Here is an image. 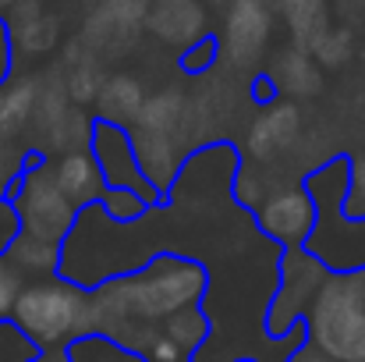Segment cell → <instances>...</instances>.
I'll use <instances>...</instances> for the list:
<instances>
[{
    "instance_id": "19",
    "label": "cell",
    "mask_w": 365,
    "mask_h": 362,
    "mask_svg": "<svg viewBox=\"0 0 365 362\" xmlns=\"http://www.w3.org/2000/svg\"><path fill=\"white\" fill-rule=\"evenodd\" d=\"M4 256L21 270L25 281H32V277H50V273H57L61 245L43 241V238H32V235H21V231H18V238L11 241V248H7Z\"/></svg>"
},
{
    "instance_id": "25",
    "label": "cell",
    "mask_w": 365,
    "mask_h": 362,
    "mask_svg": "<svg viewBox=\"0 0 365 362\" xmlns=\"http://www.w3.org/2000/svg\"><path fill=\"white\" fill-rule=\"evenodd\" d=\"M220 61V39L213 32H202L199 39H192L188 46H181V57H178V68L185 75H206L213 71Z\"/></svg>"
},
{
    "instance_id": "11",
    "label": "cell",
    "mask_w": 365,
    "mask_h": 362,
    "mask_svg": "<svg viewBox=\"0 0 365 362\" xmlns=\"http://www.w3.org/2000/svg\"><path fill=\"white\" fill-rule=\"evenodd\" d=\"M298 131H302V114L294 104H266L262 114L248 128L245 153L252 160H273L294 146Z\"/></svg>"
},
{
    "instance_id": "1",
    "label": "cell",
    "mask_w": 365,
    "mask_h": 362,
    "mask_svg": "<svg viewBox=\"0 0 365 362\" xmlns=\"http://www.w3.org/2000/svg\"><path fill=\"white\" fill-rule=\"evenodd\" d=\"M210 270L178 252H156L142 266L89 288V334L110 338L124 323H163L170 313L202 306Z\"/></svg>"
},
{
    "instance_id": "16",
    "label": "cell",
    "mask_w": 365,
    "mask_h": 362,
    "mask_svg": "<svg viewBox=\"0 0 365 362\" xmlns=\"http://www.w3.org/2000/svg\"><path fill=\"white\" fill-rule=\"evenodd\" d=\"M142 100H145V93H142V82L135 75H110V79H103V86H100V93H96L93 104L100 107L96 118L131 128Z\"/></svg>"
},
{
    "instance_id": "36",
    "label": "cell",
    "mask_w": 365,
    "mask_h": 362,
    "mask_svg": "<svg viewBox=\"0 0 365 362\" xmlns=\"http://www.w3.org/2000/svg\"><path fill=\"white\" fill-rule=\"evenodd\" d=\"M355 277H359V281H362V288H365V270H359V273H355Z\"/></svg>"
},
{
    "instance_id": "4",
    "label": "cell",
    "mask_w": 365,
    "mask_h": 362,
    "mask_svg": "<svg viewBox=\"0 0 365 362\" xmlns=\"http://www.w3.org/2000/svg\"><path fill=\"white\" fill-rule=\"evenodd\" d=\"M305 341L334 362L365 359V288L355 273H327L305 316Z\"/></svg>"
},
{
    "instance_id": "20",
    "label": "cell",
    "mask_w": 365,
    "mask_h": 362,
    "mask_svg": "<svg viewBox=\"0 0 365 362\" xmlns=\"http://www.w3.org/2000/svg\"><path fill=\"white\" fill-rule=\"evenodd\" d=\"M160 331H163V334L185 352V356H195V352L210 341V334H213V320L206 316L202 306H188V309L170 313V316L160 323Z\"/></svg>"
},
{
    "instance_id": "23",
    "label": "cell",
    "mask_w": 365,
    "mask_h": 362,
    "mask_svg": "<svg viewBox=\"0 0 365 362\" xmlns=\"http://www.w3.org/2000/svg\"><path fill=\"white\" fill-rule=\"evenodd\" d=\"M100 213L110 221V224H142V217L153 210L142 196H135L131 188H103V196H100Z\"/></svg>"
},
{
    "instance_id": "9",
    "label": "cell",
    "mask_w": 365,
    "mask_h": 362,
    "mask_svg": "<svg viewBox=\"0 0 365 362\" xmlns=\"http://www.w3.org/2000/svg\"><path fill=\"white\" fill-rule=\"evenodd\" d=\"M269 29H273L269 0H231L227 4L224 36H217L220 39V54L235 68H245V64L259 61V54L269 43Z\"/></svg>"
},
{
    "instance_id": "28",
    "label": "cell",
    "mask_w": 365,
    "mask_h": 362,
    "mask_svg": "<svg viewBox=\"0 0 365 362\" xmlns=\"http://www.w3.org/2000/svg\"><path fill=\"white\" fill-rule=\"evenodd\" d=\"M21 284H25L21 270L0 252V323L11 320V309H14V298H18Z\"/></svg>"
},
{
    "instance_id": "31",
    "label": "cell",
    "mask_w": 365,
    "mask_h": 362,
    "mask_svg": "<svg viewBox=\"0 0 365 362\" xmlns=\"http://www.w3.org/2000/svg\"><path fill=\"white\" fill-rule=\"evenodd\" d=\"M21 231V221H18V210L11 203V196H0V252L11 248V241L18 238Z\"/></svg>"
},
{
    "instance_id": "12",
    "label": "cell",
    "mask_w": 365,
    "mask_h": 362,
    "mask_svg": "<svg viewBox=\"0 0 365 362\" xmlns=\"http://www.w3.org/2000/svg\"><path fill=\"white\" fill-rule=\"evenodd\" d=\"M50 167H53V178H57L61 192L71 199L75 210H86V206L100 203L107 185H103V174H100V167H96V160H93V153L86 146L64 149L57 156V164H50Z\"/></svg>"
},
{
    "instance_id": "32",
    "label": "cell",
    "mask_w": 365,
    "mask_h": 362,
    "mask_svg": "<svg viewBox=\"0 0 365 362\" xmlns=\"http://www.w3.org/2000/svg\"><path fill=\"white\" fill-rule=\"evenodd\" d=\"M14 39H11V29H7V21L0 18V82L14 71Z\"/></svg>"
},
{
    "instance_id": "13",
    "label": "cell",
    "mask_w": 365,
    "mask_h": 362,
    "mask_svg": "<svg viewBox=\"0 0 365 362\" xmlns=\"http://www.w3.org/2000/svg\"><path fill=\"white\" fill-rule=\"evenodd\" d=\"M145 25L174 46H188L206 32V11L199 0H153L145 11Z\"/></svg>"
},
{
    "instance_id": "5",
    "label": "cell",
    "mask_w": 365,
    "mask_h": 362,
    "mask_svg": "<svg viewBox=\"0 0 365 362\" xmlns=\"http://www.w3.org/2000/svg\"><path fill=\"white\" fill-rule=\"evenodd\" d=\"M7 196H11V203H14V210H18L21 235L64 245L68 231L75 228L78 210H75L71 199L61 192V185H57V178H53V167H50V160H46L43 153L29 149L25 171H21V178L14 181V188H11Z\"/></svg>"
},
{
    "instance_id": "10",
    "label": "cell",
    "mask_w": 365,
    "mask_h": 362,
    "mask_svg": "<svg viewBox=\"0 0 365 362\" xmlns=\"http://www.w3.org/2000/svg\"><path fill=\"white\" fill-rule=\"evenodd\" d=\"M128 131H131V149H135L138 171L149 181V188L156 192V199L163 203L170 196V188H174L188 153L170 135H149V131H135V128H128Z\"/></svg>"
},
{
    "instance_id": "6",
    "label": "cell",
    "mask_w": 365,
    "mask_h": 362,
    "mask_svg": "<svg viewBox=\"0 0 365 362\" xmlns=\"http://www.w3.org/2000/svg\"><path fill=\"white\" fill-rule=\"evenodd\" d=\"M327 266L309 256L302 245L294 248H284L280 252V263H277V288L266 302V313H262V334L266 338H284L294 323H302L309 302L316 298L319 284L327 281Z\"/></svg>"
},
{
    "instance_id": "37",
    "label": "cell",
    "mask_w": 365,
    "mask_h": 362,
    "mask_svg": "<svg viewBox=\"0 0 365 362\" xmlns=\"http://www.w3.org/2000/svg\"><path fill=\"white\" fill-rule=\"evenodd\" d=\"M181 362H195V359H181Z\"/></svg>"
},
{
    "instance_id": "14",
    "label": "cell",
    "mask_w": 365,
    "mask_h": 362,
    "mask_svg": "<svg viewBox=\"0 0 365 362\" xmlns=\"http://www.w3.org/2000/svg\"><path fill=\"white\" fill-rule=\"evenodd\" d=\"M39 82L32 75H7L0 82V142H21L32 128Z\"/></svg>"
},
{
    "instance_id": "21",
    "label": "cell",
    "mask_w": 365,
    "mask_h": 362,
    "mask_svg": "<svg viewBox=\"0 0 365 362\" xmlns=\"http://www.w3.org/2000/svg\"><path fill=\"white\" fill-rule=\"evenodd\" d=\"M280 14L294 36V46L309 50V43L330 25L327 0H280Z\"/></svg>"
},
{
    "instance_id": "18",
    "label": "cell",
    "mask_w": 365,
    "mask_h": 362,
    "mask_svg": "<svg viewBox=\"0 0 365 362\" xmlns=\"http://www.w3.org/2000/svg\"><path fill=\"white\" fill-rule=\"evenodd\" d=\"M266 75L277 82V89L294 93V96H312V93L319 89V68L312 64L309 50H302V46L284 50Z\"/></svg>"
},
{
    "instance_id": "29",
    "label": "cell",
    "mask_w": 365,
    "mask_h": 362,
    "mask_svg": "<svg viewBox=\"0 0 365 362\" xmlns=\"http://www.w3.org/2000/svg\"><path fill=\"white\" fill-rule=\"evenodd\" d=\"M262 196H266V181H262V174L255 171V167H245L238 164L235 167V199L242 203V206H259L262 203Z\"/></svg>"
},
{
    "instance_id": "17",
    "label": "cell",
    "mask_w": 365,
    "mask_h": 362,
    "mask_svg": "<svg viewBox=\"0 0 365 362\" xmlns=\"http://www.w3.org/2000/svg\"><path fill=\"white\" fill-rule=\"evenodd\" d=\"M149 0H103L93 18H89V36H103V43H110L114 36H131L142 21H145Z\"/></svg>"
},
{
    "instance_id": "22",
    "label": "cell",
    "mask_w": 365,
    "mask_h": 362,
    "mask_svg": "<svg viewBox=\"0 0 365 362\" xmlns=\"http://www.w3.org/2000/svg\"><path fill=\"white\" fill-rule=\"evenodd\" d=\"M309 57H316L323 68H344L355 57V32L348 25H327L309 43Z\"/></svg>"
},
{
    "instance_id": "33",
    "label": "cell",
    "mask_w": 365,
    "mask_h": 362,
    "mask_svg": "<svg viewBox=\"0 0 365 362\" xmlns=\"http://www.w3.org/2000/svg\"><path fill=\"white\" fill-rule=\"evenodd\" d=\"M277 96H280V89H277V82H273L269 75H259V79L252 82V100H255L259 107L277 104Z\"/></svg>"
},
{
    "instance_id": "7",
    "label": "cell",
    "mask_w": 365,
    "mask_h": 362,
    "mask_svg": "<svg viewBox=\"0 0 365 362\" xmlns=\"http://www.w3.org/2000/svg\"><path fill=\"white\" fill-rule=\"evenodd\" d=\"M86 149L93 153V160H96V167L103 174V185H110V188H131L149 206H160L156 192L149 188V181L138 171V160H135V149H131V131L124 124L93 118Z\"/></svg>"
},
{
    "instance_id": "24",
    "label": "cell",
    "mask_w": 365,
    "mask_h": 362,
    "mask_svg": "<svg viewBox=\"0 0 365 362\" xmlns=\"http://www.w3.org/2000/svg\"><path fill=\"white\" fill-rule=\"evenodd\" d=\"M64 86H68L64 93H68V100H71L75 107L93 104L96 93H100V86H103V71H100L96 61L78 57V61H71V71H68V82H64Z\"/></svg>"
},
{
    "instance_id": "34",
    "label": "cell",
    "mask_w": 365,
    "mask_h": 362,
    "mask_svg": "<svg viewBox=\"0 0 365 362\" xmlns=\"http://www.w3.org/2000/svg\"><path fill=\"white\" fill-rule=\"evenodd\" d=\"M235 362H255V359H235ZM284 362H334V359H327L319 348H312V345L305 341V345H298V348H294Z\"/></svg>"
},
{
    "instance_id": "35",
    "label": "cell",
    "mask_w": 365,
    "mask_h": 362,
    "mask_svg": "<svg viewBox=\"0 0 365 362\" xmlns=\"http://www.w3.org/2000/svg\"><path fill=\"white\" fill-rule=\"evenodd\" d=\"M14 4H18V0H0V7H14Z\"/></svg>"
},
{
    "instance_id": "8",
    "label": "cell",
    "mask_w": 365,
    "mask_h": 362,
    "mask_svg": "<svg viewBox=\"0 0 365 362\" xmlns=\"http://www.w3.org/2000/svg\"><path fill=\"white\" fill-rule=\"evenodd\" d=\"M255 224L266 238H273L280 248L305 245L312 224H316V203L305 185H284L262 196L255 206Z\"/></svg>"
},
{
    "instance_id": "15",
    "label": "cell",
    "mask_w": 365,
    "mask_h": 362,
    "mask_svg": "<svg viewBox=\"0 0 365 362\" xmlns=\"http://www.w3.org/2000/svg\"><path fill=\"white\" fill-rule=\"evenodd\" d=\"M185 114H188V96L178 93V89H163V93L142 100L131 128L135 131H149V135H170V139H178L181 135V124H185Z\"/></svg>"
},
{
    "instance_id": "2",
    "label": "cell",
    "mask_w": 365,
    "mask_h": 362,
    "mask_svg": "<svg viewBox=\"0 0 365 362\" xmlns=\"http://www.w3.org/2000/svg\"><path fill=\"white\" fill-rule=\"evenodd\" d=\"M348 164L351 153H337L305 174V188L316 203V224L305 238V252L316 256L330 273H359L365 270V217L344 213L348 192Z\"/></svg>"
},
{
    "instance_id": "3",
    "label": "cell",
    "mask_w": 365,
    "mask_h": 362,
    "mask_svg": "<svg viewBox=\"0 0 365 362\" xmlns=\"http://www.w3.org/2000/svg\"><path fill=\"white\" fill-rule=\"evenodd\" d=\"M11 323L39 348H68L75 338L89 334V291L61 273L32 277L21 284Z\"/></svg>"
},
{
    "instance_id": "26",
    "label": "cell",
    "mask_w": 365,
    "mask_h": 362,
    "mask_svg": "<svg viewBox=\"0 0 365 362\" xmlns=\"http://www.w3.org/2000/svg\"><path fill=\"white\" fill-rule=\"evenodd\" d=\"M29 149L32 146H25V142H0V196H7L14 188V181L21 178Z\"/></svg>"
},
{
    "instance_id": "38",
    "label": "cell",
    "mask_w": 365,
    "mask_h": 362,
    "mask_svg": "<svg viewBox=\"0 0 365 362\" xmlns=\"http://www.w3.org/2000/svg\"><path fill=\"white\" fill-rule=\"evenodd\" d=\"M362 362H365V359H362Z\"/></svg>"
},
{
    "instance_id": "30",
    "label": "cell",
    "mask_w": 365,
    "mask_h": 362,
    "mask_svg": "<svg viewBox=\"0 0 365 362\" xmlns=\"http://www.w3.org/2000/svg\"><path fill=\"white\" fill-rule=\"evenodd\" d=\"M344 213L348 217H365V156H351V164H348Z\"/></svg>"
},
{
    "instance_id": "27",
    "label": "cell",
    "mask_w": 365,
    "mask_h": 362,
    "mask_svg": "<svg viewBox=\"0 0 365 362\" xmlns=\"http://www.w3.org/2000/svg\"><path fill=\"white\" fill-rule=\"evenodd\" d=\"M39 356V348L7 320V323H0V362H29Z\"/></svg>"
}]
</instances>
